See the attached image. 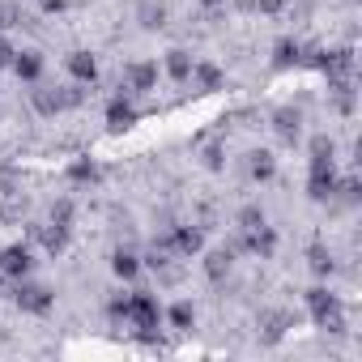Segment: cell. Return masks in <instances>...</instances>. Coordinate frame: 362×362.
I'll return each instance as SVG.
<instances>
[{"label": "cell", "instance_id": "cell-3", "mask_svg": "<svg viewBox=\"0 0 362 362\" xmlns=\"http://www.w3.org/2000/svg\"><path fill=\"white\" fill-rule=\"evenodd\" d=\"M158 60H124V69H119V90L124 94H132V98H145V94H153L158 90Z\"/></svg>", "mask_w": 362, "mask_h": 362}, {"label": "cell", "instance_id": "cell-25", "mask_svg": "<svg viewBox=\"0 0 362 362\" xmlns=\"http://www.w3.org/2000/svg\"><path fill=\"white\" fill-rule=\"evenodd\" d=\"M39 9H43L47 18H56V13H64V9H69V0H39Z\"/></svg>", "mask_w": 362, "mask_h": 362}, {"label": "cell", "instance_id": "cell-28", "mask_svg": "<svg viewBox=\"0 0 362 362\" xmlns=\"http://www.w3.org/2000/svg\"><path fill=\"white\" fill-rule=\"evenodd\" d=\"M9 290H13V277H5V273H0V298H9Z\"/></svg>", "mask_w": 362, "mask_h": 362}, {"label": "cell", "instance_id": "cell-16", "mask_svg": "<svg viewBox=\"0 0 362 362\" xmlns=\"http://www.w3.org/2000/svg\"><path fill=\"white\" fill-rule=\"evenodd\" d=\"M69 179H73V184H81V188H90V184H98V179H103V166L94 158H77V162H69Z\"/></svg>", "mask_w": 362, "mask_h": 362}, {"label": "cell", "instance_id": "cell-9", "mask_svg": "<svg viewBox=\"0 0 362 362\" xmlns=\"http://www.w3.org/2000/svg\"><path fill=\"white\" fill-rule=\"evenodd\" d=\"M64 69H69V77L81 81V86H94V81H98V56L86 52V47L69 52V56H64Z\"/></svg>", "mask_w": 362, "mask_h": 362}, {"label": "cell", "instance_id": "cell-14", "mask_svg": "<svg viewBox=\"0 0 362 362\" xmlns=\"http://www.w3.org/2000/svg\"><path fill=\"white\" fill-rule=\"evenodd\" d=\"M277 175V158L269 149H252L247 153V179H256V184H269V179Z\"/></svg>", "mask_w": 362, "mask_h": 362}, {"label": "cell", "instance_id": "cell-11", "mask_svg": "<svg viewBox=\"0 0 362 362\" xmlns=\"http://www.w3.org/2000/svg\"><path fill=\"white\" fill-rule=\"evenodd\" d=\"M222 81H226V73H222L214 60H192V77H188V86H192V90L214 94V90H222Z\"/></svg>", "mask_w": 362, "mask_h": 362}, {"label": "cell", "instance_id": "cell-5", "mask_svg": "<svg viewBox=\"0 0 362 362\" xmlns=\"http://www.w3.org/2000/svg\"><path fill=\"white\" fill-rule=\"evenodd\" d=\"M69 230L73 226H60V222H30V243H39L47 256H60L64 247H69Z\"/></svg>", "mask_w": 362, "mask_h": 362}, {"label": "cell", "instance_id": "cell-22", "mask_svg": "<svg viewBox=\"0 0 362 362\" xmlns=\"http://www.w3.org/2000/svg\"><path fill=\"white\" fill-rule=\"evenodd\" d=\"M26 18H22V9L13 5V0H0V26L5 30H13V26H22Z\"/></svg>", "mask_w": 362, "mask_h": 362}, {"label": "cell", "instance_id": "cell-23", "mask_svg": "<svg viewBox=\"0 0 362 362\" xmlns=\"http://www.w3.org/2000/svg\"><path fill=\"white\" fill-rule=\"evenodd\" d=\"M205 166H209V170H222V166H226V145H209V149H205Z\"/></svg>", "mask_w": 362, "mask_h": 362}, {"label": "cell", "instance_id": "cell-18", "mask_svg": "<svg viewBox=\"0 0 362 362\" xmlns=\"http://www.w3.org/2000/svg\"><path fill=\"white\" fill-rule=\"evenodd\" d=\"M111 273H115L119 281H132V277L141 273V256H136L132 247H119V252L111 256Z\"/></svg>", "mask_w": 362, "mask_h": 362}, {"label": "cell", "instance_id": "cell-6", "mask_svg": "<svg viewBox=\"0 0 362 362\" xmlns=\"http://www.w3.org/2000/svg\"><path fill=\"white\" fill-rule=\"evenodd\" d=\"M337 184H341V179H337V166L332 162H311V175H307V197L311 201H324L328 205V197L337 192Z\"/></svg>", "mask_w": 362, "mask_h": 362}, {"label": "cell", "instance_id": "cell-12", "mask_svg": "<svg viewBox=\"0 0 362 362\" xmlns=\"http://www.w3.org/2000/svg\"><path fill=\"white\" fill-rule=\"evenodd\" d=\"M230 269H235V252H230V247H214V252L205 256V277H209L214 286H222V281L230 277Z\"/></svg>", "mask_w": 362, "mask_h": 362}, {"label": "cell", "instance_id": "cell-7", "mask_svg": "<svg viewBox=\"0 0 362 362\" xmlns=\"http://www.w3.org/2000/svg\"><path fill=\"white\" fill-rule=\"evenodd\" d=\"M103 119H107V128L111 132H128L132 124H136V103H132V94H115V98H107V111H103Z\"/></svg>", "mask_w": 362, "mask_h": 362}, {"label": "cell", "instance_id": "cell-8", "mask_svg": "<svg viewBox=\"0 0 362 362\" xmlns=\"http://www.w3.org/2000/svg\"><path fill=\"white\" fill-rule=\"evenodd\" d=\"M9 69H13V77L18 81H43V69H47V60H43V52L39 47H26V52H13V60H9Z\"/></svg>", "mask_w": 362, "mask_h": 362}, {"label": "cell", "instance_id": "cell-20", "mask_svg": "<svg viewBox=\"0 0 362 362\" xmlns=\"http://www.w3.org/2000/svg\"><path fill=\"white\" fill-rule=\"evenodd\" d=\"M273 64H277V69L303 64V43H294V39H281V43L273 47Z\"/></svg>", "mask_w": 362, "mask_h": 362}, {"label": "cell", "instance_id": "cell-4", "mask_svg": "<svg viewBox=\"0 0 362 362\" xmlns=\"http://www.w3.org/2000/svg\"><path fill=\"white\" fill-rule=\"evenodd\" d=\"M0 273L22 281L35 273V247L30 243H9V247H0Z\"/></svg>", "mask_w": 362, "mask_h": 362}, {"label": "cell", "instance_id": "cell-19", "mask_svg": "<svg viewBox=\"0 0 362 362\" xmlns=\"http://www.w3.org/2000/svg\"><path fill=\"white\" fill-rule=\"evenodd\" d=\"M136 22H141V30H162L166 26V5H158V0H141V5H136Z\"/></svg>", "mask_w": 362, "mask_h": 362}, {"label": "cell", "instance_id": "cell-1", "mask_svg": "<svg viewBox=\"0 0 362 362\" xmlns=\"http://www.w3.org/2000/svg\"><path fill=\"white\" fill-rule=\"evenodd\" d=\"M158 324H162V303H158V294H149V290H132L128 303H124V328L158 332Z\"/></svg>", "mask_w": 362, "mask_h": 362}, {"label": "cell", "instance_id": "cell-24", "mask_svg": "<svg viewBox=\"0 0 362 362\" xmlns=\"http://www.w3.org/2000/svg\"><path fill=\"white\" fill-rule=\"evenodd\" d=\"M252 9L264 13V18H277V13L286 9V0H252Z\"/></svg>", "mask_w": 362, "mask_h": 362}, {"label": "cell", "instance_id": "cell-13", "mask_svg": "<svg viewBox=\"0 0 362 362\" xmlns=\"http://www.w3.org/2000/svg\"><path fill=\"white\" fill-rule=\"evenodd\" d=\"M273 132H277L286 145H294V141H298V132H303V115H298L294 107H281V111H273Z\"/></svg>", "mask_w": 362, "mask_h": 362}, {"label": "cell", "instance_id": "cell-2", "mask_svg": "<svg viewBox=\"0 0 362 362\" xmlns=\"http://www.w3.org/2000/svg\"><path fill=\"white\" fill-rule=\"evenodd\" d=\"M9 298H13V303H18V311H26V315H47V311L56 307V290H52V286H43V281H35V277L13 281Z\"/></svg>", "mask_w": 362, "mask_h": 362}, {"label": "cell", "instance_id": "cell-26", "mask_svg": "<svg viewBox=\"0 0 362 362\" xmlns=\"http://www.w3.org/2000/svg\"><path fill=\"white\" fill-rule=\"evenodd\" d=\"M13 60V47H9V39H0V69H5Z\"/></svg>", "mask_w": 362, "mask_h": 362}, {"label": "cell", "instance_id": "cell-27", "mask_svg": "<svg viewBox=\"0 0 362 362\" xmlns=\"http://www.w3.org/2000/svg\"><path fill=\"white\" fill-rule=\"evenodd\" d=\"M201 9H209V13H218V9H226V0H197Z\"/></svg>", "mask_w": 362, "mask_h": 362}, {"label": "cell", "instance_id": "cell-21", "mask_svg": "<svg viewBox=\"0 0 362 362\" xmlns=\"http://www.w3.org/2000/svg\"><path fill=\"white\" fill-rule=\"evenodd\" d=\"M269 218H264V209L260 205H243L239 209V218H235V230H260Z\"/></svg>", "mask_w": 362, "mask_h": 362}, {"label": "cell", "instance_id": "cell-10", "mask_svg": "<svg viewBox=\"0 0 362 362\" xmlns=\"http://www.w3.org/2000/svg\"><path fill=\"white\" fill-rule=\"evenodd\" d=\"M192 60H197V56H192L188 47H170V52L162 56V73H166L175 86H188V77H192Z\"/></svg>", "mask_w": 362, "mask_h": 362}, {"label": "cell", "instance_id": "cell-17", "mask_svg": "<svg viewBox=\"0 0 362 362\" xmlns=\"http://www.w3.org/2000/svg\"><path fill=\"white\" fill-rule=\"evenodd\" d=\"M307 269H311L315 277H328V273L337 269V256H332V247H324V243H311V247H307Z\"/></svg>", "mask_w": 362, "mask_h": 362}, {"label": "cell", "instance_id": "cell-15", "mask_svg": "<svg viewBox=\"0 0 362 362\" xmlns=\"http://www.w3.org/2000/svg\"><path fill=\"white\" fill-rule=\"evenodd\" d=\"M162 315L170 320V328H175V332H192V328H197V307H192L188 298H179V303H170V307H166Z\"/></svg>", "mask_w": 362, "mask_h": 362}]
</instances>
